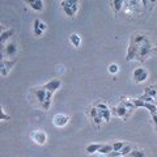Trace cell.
<instances>
[{
  "label": "cell",
  "instance_id": "16",
  "mask_svg": "<svg viewBox=\"0 0 157 157\" xmlns=\"http://www.w3.org/2000/svg\"><path fill=\"white\" fill-rule=\"evenodd\" d=\"M144 94L149 96V97H152V98H155V100H156V98H157V88H156V85H151L148 88H145Z\"/></svg>",
  "mask_w": 157,
  "mask_h": 157
},
{
  "label": "cell",
  "instance_id": "3",
  "mask_svg": "<svg viewBox=\"0 0 157 157\" xmlns=\"http://www.w3.org/2000/svg\"><path fill=\"white\" fill-rule=\"evenodd\" d=\"M139 50H140V46L136 45V43L131 39V41H130V46H128V51H127V55H126V60L130 62V60H132V59H137Z\"/></svg>",
  "mask_w": 157,
  "mask_h": 157
},
{
  "label": "cell",
  "instance_id": "25",
  "mask_svg": "<svg viewBox=\"0 0 157 157\" xmlns=\"http://www.w3.org/2000/svg\"><path fill=\"white\" fill-rule=\"evenodd\" d=\"M64 3L67 4V6L68 7H71L72 9H73V12H77V4H78V2H77V0H64Z\"/></svg>",
  "mask_w": 157,
  "mask_h": 157
},
{
  "label": "cell",
  "instance_id": "29",
  "mask_svg": "<svg viewBox=\"0 0 157 157\" xmlns=\"http://www.w3.org/2000/svg\"><path fill=\"white\" fill-rule=\"evenodd\" d=\"M0 114H2V117H0V121H11V117L6 114V111H4L3 107H2V110H0Z\"/></svg>",
  "mask_w": 157,
  "mask_h": 157
},
{
  "label": "cell",
  "instance_id": "27",
  "mask_svg": "<svg viewBox=\"0 0 157 157\" xmlns=\"http://www.w3.org/2000/svg\"><path fill=\"white\" fill-rule=\"evenodd\" d=\"M132 152V147L130 145V144H126L123 148H122V151H121V155H122V157H124V156H128L130 153Z\"/></svg>",
  "mask_w": 157,
  "mask_h": 157
},
{
  "label": "cell",
  "instance_id": "32",
  "mask_svg": "<svg viewBox=\"0 0 157 157\" xmlns=\"http://www.w3.org/2000/svg\"><path fill=\"white\" fill-rule=\"evenodd\" d=\"M152 119H153V123H155L156 128H157V114H153V115H152Z\"/></svg>",
  "mask_w": 157,
  "mask_h": 157
},
{
  "label": "cell",
  "instance_id": "14",
  "mask_svg": "<svg viewBox=\"0 0 157 157\" xmlns=\"http://www.w3.org/2000/svg\"><path fill=\"white\" fill-rule=\"evenodd\" d=\"M39 25H41V20L36 18L33 21V32H34V36H36V37H41L42 33H43L41 29H39Z\"/></svg>",
  "mask_w": 157,
  "mask_h": 157
},
{
  "label": "cell",
  "instance_id": "30",
  "mask_svg": "<svg viewBox=\"0 0 157 157\" xmlns=\"http://www.w3.org/2000/svg\"><path fill=\"white\" fill-rule=\"evenodd\" d=\"M147 77H148V72L145 71V72L143 73V75H141V76L136 80V82H143V81H145V78H147Z\"/></svg>",
  "mask_w": 157,
  "mask_h": 157
},
{
  "label": "cell",
  "instance_id": "28",
  "mask_svg": "<svg viewBox=\"0 0 157 157\" xmlns=\"http://www.w3.org/2000/svg\"><path fill=\"white\" fill-rule=\"evenodd\" d=\"M118 71H119V66L115 64V63H113V64L109 66V72L111 75H115V73H118Z\"/></svg>",
  "mask_w": 157,
  "mask_h": 157
},
{
  "label": "cell",
  "instance_id": "18",
  "mask_svg": "<svg viewBox=\"0 0 157 157\" xmlns=\"http://www.w3.org/2000/svg\"><path fill=\"white\" fill-rule=\"evenodd\" d=\"M111 152H114V149H113V144H104L101 147V149L98 151V153H101V155H107L109 156Z\"/></svg>",
  "mask_w": 157,
  "mask_h": 157
},
{
  "label": "cell",
  "instance_id": "4",
  "mask_svg": "<svg viewBox=\"0 0 157 157\" xmlns=\"http://www.w3.org/2000/svg\"><path fill=\"white\" fill-rule=\"evenodd\" d=\"M14 64H16V62H14V60L3 58L2 62H0V73H2V76H7L8 72L12 70Z\"/></svg>",
  "mask_w": 157,
  "mask_h": 157
},
{
  "label": "cell",
  "instance_id": "9",
  "mask_svg": "<svg viewBox=\"0 0 157 157\" xmlns=\"http://www.w3.org/2000/svg\"><path fill=\"white\" fill-rule=\"evenodd\" d=\"M4 54L8 56V58H13L14 55L17 54V46L16 43H8V45L4 47Z\"/></svg>",
  "mask_w": 157,
  "mask_h": 157
},
{
  "label": "cell",
  "instance_id": "8",
  "mask_svg": "<svg viewBox=\"0 0 157 157\" xmlns=\"http://www.w3.org/2000/svg\"><path fill=\"white\" fill-rule=\"evenodd\" d=\"M128 114H130L128 110H127L122 104H119L117 107H113L111 109V115H115V117H119V118H127Z\"/></svg>",
  "mask_w": 157,
  "mask_h": 157
},
{
  "label": "cell",
  "instance_id": "1",
  "mask_svg": "<svg viewBox=\"0 0 157 157\" xmlns=\"http://www.w3.org/2000/svg\"><path fill=\"white\" fill-rule=\"evenodd\" d=\"M152 51H153V46H152V43L148 38L145 39V41L140 45V50H139V55H137V60L139 62H144L147 58H148Z\"/></svg>",
  "mask_w": 157,
  "mask_h": 157
},
{
  "label": "cell",
  "instance_id": "22",
  "mask_svg": "<svg viewBox=\"0 0 157 157\" xmlns=\"http://www.w3.org/2000/svg\"><path fill=\"white\" fill-rule=\"evenodd\" d=\"M124 3H126V2H123V0H115V2H111L114 12H115V13H117V12H119L121 9H122V7H123V4H124Z\"/></svg>",
  "mask_w": 157,
  "mask_h": 157
},
{
  "label": "cell",
  "instance_id": "26",
  "mask_svg": "<svg viewBox=\"0 0 157 157\" xmlns=\"http://www.w3.org/2000/svg\"><path fill=\"white\" fill-rule=\"evenodd\" d=\"M124 145V141H115V143H113V149H114V152H121Z\"/></svg>",
  "mask_w": 157,
  "mask_h": 157
},
{
  "label": "cell",
  "instance_id": "12",
  "mask_svg": "<svg viewBox=\"0 0 157 157\" xmlns=\"http://www.w3.org/2000/svg\"><path fill=\"white\" fill-rule=\"evenodd\" d=\"M13 34H14L13 29H7V30H3V32H2V36H0V43H2V45H4V43H6L8 39L13 36Z\"/></svg>",
  "mask_w": 157,
  "mask_h": 157
},
{
  "label": "cell",
  "instance_id": "7",
  "mask_svg": "<svg viewBox=\"0 0 157 157\" xmlns=\"http://www.w3.org/2000/svg\"><path fill=\"white\" fill-rule=\"evenodd\" d=\"M68 121H70V117L66 114H56L52 118V123L56 127H64L68 123Z\"/></svg>",
  "mask_w": 157,
  "mask_h": 157
},
{
  "label": "cell",
  "instance_id": "24",
  "mask_svg": "<svg viewBox=\"0 0 157 157\" xmlns=\"http://www.w3.org/2000/svg\"><path fill=\"white\" fill-rule=\"evenodd\" d=\"M144 72H145V70H144L143 67H139V68H136V70L134 71V73H132V78H134V80L136 81L137 78H139L141 75H143Z\"/></svg>",
  "mask_w": 157,
  "mask_h": 157
},
{
  "label": "cell",
  "instance_id": "15",
  "mask_svg": "<svg viewBox=\"0 0 157 157\" xmlns=\"http://www.w3.org/2000/svg\"><path fill=\"white\" fill-rule=\"evenodd\" d=\"M70 42L73 45V47H78L80 46V43H81V38H80V36H78L77 33H72L70 36Z\"/></svg>",
  "mask_w": 157,
  "mask_h": 157
},
{
  "label": "cell",
  "instance_id": "5",
  "mask_svg": "<svg viewBox=\"0 0 157 157\" xmlns=\"http://www.w3.org/2000/svg\"><path fill=\"white\" fill-rule=\"evenodd\" d=\"M32 140L34 141V143H37L38 145H43L47 140V135L45 134V131L36 130V131L32 132Z\"/></svg>",
  "mask_w": 157,
  "mask_h": 157
},
{
  "label": "cell",
  "instance_id": "6",
  "mask_svg": "<svg viewBox=\"0 0 157 157\" xmlns=\"http://www.w3.org/2000/svg\"><path fill=\"white\" fill-rule=\"evenodd\" d=\"M60 85H62V81L59 80V78H52V80H50V81H47L45 85H43L42 88L43 89H46L47 92H51V93H54L56 89H59L60 88Z\"/></svg>",
  "mask_w": 157,
  "mask_h": 157
},
{
  "label": "cell",
  "instance_id": "20",
  "mask_svg": "<svg viewBox=\"0 0 157 157\" xmlns=\"http://www.w3.org/2000/svg\"><path fill=\"white\" fill-rule=\"evenodd\" d=\"M86 114L89 115V118L93 121L94 118H97V117H100V114H98V109H97V106H92V107H89V109L86 110Z\"/></svg>",
  "mask_w": 157,
  "mask_h": 157
},
{
  "label": "cell",
  "instance_id": "10",
  "mask_svg": "<svg viewBox=\"0 0 157 157\" xmlns=\"http://www.w3.org/2000/svg\"><path fill=\"white\" fill-rule=\"evenodd\" d=\"M34 94H36L38 102L42 105L43 102H45V100H46L47 90H46V89H43V88H38V89H34Z\"/></svg>",
  "mask_w": 157,
  "mask_h": 157
},
{
  "label": "cell",
  "instance_id": "13",
  "mask_svg": "<svg viewBox=\"0 0 157 157\" xmlns=\"http://www.w3.org/2000/svg\"><path fill=\"white\" fill-rule=\"evenodd\" d=\"M119 104H122L127 110H128V113H131L132 110L135 109V106H134V102H132V100H130V98H124V97H122L121 98V102Z\"/></svg>",
  "mask_w": 157,
  "mask_h": 157
},
{
  "label": "cell",
  "instance_id": "31",
  "mask_svg": "<svg viewBox=\"0 0 157 157\" xmlns=\"http://www.w3.org/2000/svg\"><path fill=\"white\" fill-rule=\"evenodd\" d=\"M39 29H41V30H42V32H45V30H46V29H47V25H46V24H45V22H42V21H41V25H39Z\"/></svg>",
  "mask_w": 157,
  "mask_h": 157
},
{
  "label": "cell",
  "instance_id": "11",
  "mask_svg": "<svg viewBox=\"0 0 157 157\" xmlns=\"http://www.w3.org/2000/svg\"><path fill=\"white\" fill-rule=\"evenodd\" d=\"M26 4H29V7H30L33 11H42L43 9V2L42 0H28Z\"/></svg>",
  "mask_w": 157,
  "mask_h": 157
},
{
  "label": "cell",
  "instance_id": "2",
  "mask_svg": "<svg viewBox=\"0 0 157 157\" xmlns=\"http://www.w3.org/2000/svg\"><path fill=\"white\" fill-rule=\"evenodd\" d=\"M97 109H98V114L100 117L104 119L105 122H110V118H111V109H109V106L104 102H100L97 104Z\"/></svg>",
  "mask_w": 157,
  "mask_h": 157
},
{
  "label": "cell",
  "instance_id": "19",
  "mask_svg": "<svg viewBox=\"0 0 157 157\" xmlns=\"http://www.w3.org/2000/svg\"><path fill=\"white\" fill-rule=\"evenodd\" d=\"M51 101H52V93L51 92H47V96H46V100L45 102L42 104L43 110H50V106H51Z\"/></svg>",
  "mask_w": 157,
  "mask_h": 157
},
{
  "label": "cell",
  "instance_id": "17",
  "mask_svg": "<svg viewBox=\"0 0 157 157\" xmlns=\"http://www.w3.org/2000/svg\"><path fill=\"white\" fill-rule=\"evenodd\" d=\"M102 145H104V144H89V145H88L86 147V152H88V153H89V155H93V153H98V151H100L101 149V147Z\"/></svg>",
  "mask_w": 157,
  "mask_h": 157
},
{
  "label": "cell",
  "instance_id": "23",
  "mask_svg": "<svg viewBox=\"0 0 157 157\" xmlns=\"http://www.w3.org/2000/svg\"><path fill=\"white\" fill-rule=\"evenodd\" d=\"M128 157H145V152L143 149H132Z\"/></svg>",
  "mask_w": 157,
  "mask_h": 157
},
{
  "label": "cell",
  "instance_id": "21",
  "mask_svg": "<svg viewBox=\"0 0 157 157\" xmlns=\"http://www.w3.org/2000/svg\"><path fill=\"white\" fill-rule=\"evenodd\" d=\"M60 4H62V8H63V11H64V13L67 14L68 17H73V16H75V14H76L75 12H73V9H72L71 7H68L67 4L64 3V0H63V2H62Z\"/></svg>",
  "mask_w": 157,
  "mask_h": 157
}]
</instances>
